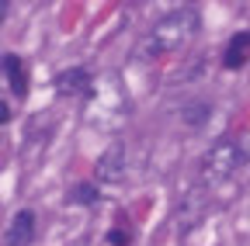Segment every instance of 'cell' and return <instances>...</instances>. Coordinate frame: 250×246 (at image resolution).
<instances>
[{
    "label": "cell",
    "instance_id": "9c48e42d",
    "mask_svg": "<svg viewBox=\"0 0 250 246\" xmlns=\"http://www.w3.org/2000/svg\"><path fill=\"white\" fill-rule=\"evenodd\" d=\"M184 121H188V125H202V121H205V114H208V104H184Z\"/></svg>",
    "mask_w": 250,
    "mask_h": 246
},
{
    "label": "cell",
    "instance_id": "ba28073f",
    "mask_svg": "<svg viewBox=\"0 0 250 246\" xmlns=\"http://www.w3.org/2000/svg\"><path fill=\"white\" fill-rule=\"evenodd\" d=\"M98 201V188L94 184H73L70 188V205H94Z\"/></svg>",
    "mask_w": 250,
    "mask_h": 246
},
{
    "label": "cell",
    "instance_id": "277c9868",
    "mask_svg": "<svg viewBox=\"0 0 250 246\" xmlns=\"http://www.w3.org/2000/svg\"><path fill=\"white\" fill-rule=\"evenodd\" d=\"M31 236H35V215H31V211H18L11 219L7 236H4V246H28Z\"/></svg>",
    "mask_w": 250,
    "mask_h": 246
},
{
    "label": "cell",
    "instance_id": "30bf717a",
    "mask_svg": "<svg viewBox=\"0 0 250 246\" xmlns=\"http://www.w3.org/2000/svg\"><path fill=\"white\" fill-rule=\"evenodd\" d=\"M108 243H111V246H129L132 236H129V232H122V229H115V232H108Z\"/></svg>",
    "mask_w": 250,
    "mask_h": 246
},
{
    "label": "cell",
    "instance_id": "6da1fadb",
    "mask_svg": "<svg viewBox=\"0 0 250 246\" xmlns=\"http://www.w3.org/2000/svg\"><path fill=\"white\" fill-rule=\"evenodd\" d=\"M195 32H198V11L181 7V11H170L167 18H160L153 24L149 42H153L156 52H170V49H181Z\"/></svg>",
    "mask_w": 250,
    "mask_h": 246
},
{
    "label": "cell",
    "instance_id": "8992f818",
    "mask_svg": "<svg viewBox=\"0 0 250 246\" xmlns=\"http://www.w3.org/2000/svg\"><path fill=\"white\" fill-rule=\"evenodd\" d=\"M223 63H226V70H240L243 63H250V32H240L229 38V45L223 52Z\"/></svg>",
    "mask_w": 250,
    "mask_h": 246
},
{
    "label": "cell",
    "instance_id": "3957f363",
    "mask_svg": "<svg viewBox=\"0 0 250 246\" xmlns=\"http://www.w3.org/2000/svg\"><path fill=\"white\" fill-rule=\"evenodd\" d=\"M125 163H129V156H125V146H108L104 152H101V160L94 163V173H98V180H104V184H118L122 177H125Z\"/></svg>",
    "mask_w": 250,
    "mask_h": 246
},
{
    "label": "cell",
    "instance_id": "52a82bcc",
    "mask_svg": "<svg viewBox=\"0 0 250 246\" xmlns=\"http://www.w3.org/2000/svg\"><path fill=\"white\" fill-rule=\"evenodd\" d=\"M4 73H7V83H11V94L24 97V94H28V80H24V63H21V56H14V52L4 56Z\"/></svg>",
    "mask_w": 250,
    "mask_h": 246
},
{
    "label": "cell",
    "instance_id": "5b68a950",
    "mask_svg": "<svg viewBox=\"0 0 250 246\" xmlns=\"http://www.w3.org/2000/svg\"><path fill=\"white\" fill-rule=\"evenodd\" d=\"M56 90L59 94H87L90 90V73L83 70V66H73V70H62L59 76H56Z\"/></svg>",
    "mask_w": 250,
    "mask_h": 246
},
{
    "label": "cell",
    "instance_id": "7a4b0ae2",
    "mask_svg": "<svg viewBox=\"0 0 250 246\" xmlns=\"http://www.w3.org/2000/svg\"><path fill=\"white\" fill-rule=\"evenodd\" d=\"M240 160H243V152L236 142H219L202 156V177L205 180H226L240 167Z\"/></svg>",
    "mask_w": 250,
    "mask_h": 246
}]
</instances>
